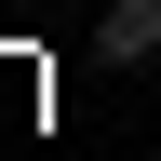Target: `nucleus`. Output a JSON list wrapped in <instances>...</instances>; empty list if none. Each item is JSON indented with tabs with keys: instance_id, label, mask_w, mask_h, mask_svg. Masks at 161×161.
<instances>
[{
	"instance_id": "nucleus-1",
	"label": "nucleus",
	"mask_w": 161,
	"mask_h": 161,
	"mask_svg": "<svg viewBox=\"0 0 161 161\" xmlns=\"http://www.w3.org/2000/svg\"><path fill=\"white\" fill-rule=\"evenodd\" d=\"M94 54H108V67H148L161 54V0H108V14H94Z\"/></svg>"
}]
</instances>
